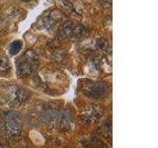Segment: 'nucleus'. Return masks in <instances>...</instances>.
I'll return each mask as SVG.
<instances>
[{
	"instance_id": "f257e3e1",
	"label": "nucleus",
	"mask_w": 158,
	"mask_h": 148,
	"mask_svg": "<svg viewBox=\"0 0 158 148\" xmlns=\"http://www.w3.org/2000/svg\"><path fill=\"white\" fill-rule=\"evenodd\" d=\"M39 58L36 52L28 49L17 61V73L21 77H28L37 70Z\"/></svg>"
},
{
	"instance_id": "f03ea898",
	"label": "nucleus",
	"mask_w": 158,
	"mask_h": 148,
	"mask_svg": "<svg viewBox=\"0 0 158 148\" xmlns=\"http://www.w3.org/2000/svg\"><path fill=\"white\" fill-rule=\"evenodd\" d=\"M6 98L15 106H21L30 98V93L18 86H9L6 89Z\"/></svg>"
},
{
	"instance_id": "7ed1b4c3",
	"label": "nucleus",
	"mask_w": 158,
	"mask_h": 148,
	"mask_svg": "<svg viewBox=\"0 0 158 148\" xmlns=\"http://www.w3.org/2000/svg\"><path fill=\"white\" fill-rule=\"evenodd\" d=\"M43 115V122H44L48 127L53 128L58 125L59 118H60V111L56 106L48 105L44 108Z\"/></svg>"
},
{
	"instance_id": "20e7f679",
	"label": "nucleus",
	"mask_w": 158,
	"mask_h": 148,
	"mask_svg": "<svg viewBox=\"0 0 158 148\" xmlns=\"http://www.w3.org/2000/svg\"><path fill=\"white\" fill-rule=\"evenodd\" d=\"M5 125L9 133L12 135H17L22 128L21 115L16 112H8L5 116Z\"/></svg>"
},
{
	"instance_id": "39448f33",
	"label": "nucleus",
	"mask_w": 158,
	"mask_h": 148,
	"mask_svg": "<svg viewBox=\"0 0 158 148\" xmlns=\"http://www.w3.org/2000/svg\"><path fill=\"white\" fill-rule=\"evenodd\" d=\"M109 90V86L104 82H97L93 83L92 85L89 87L88 95L92 98H102L107 94Z\"/></svg>"
},
{
	"instance_id": "423d86ee",
	"label": "nucleus",
	"mask_w": 158,
	"mask_h": 148,
	"mask_svg": "<svg viewBox=\"0 0 158 148\" xmlns=\"http://www.w3.org/2000/svg\"><path fill=\"white\" fill-rule=\"evenodd\" d=\"M72 113L69 109H65L63 111V113L60 115V118H59L58 126L61 130L67 131L69 130H71L72 127Z\"/></svg>"
},
{
	"instance_id": "0eeeda50",
	"label": "nucleus",
	"mask_w": 158,
	"mask_h": 148,
	"mask_svg": "<svg viewBox=\"0 0 158 148\" xmlns=\"http://www.w3.org/2000/svg\"><path fill=\"white\" fill-rule=\"evenodd\" d=\"M59 18H60V15L57 12H49L48 14V16L46 18H43L42 20V24L43 26H44V28L48 29V30H51L54 27V25H56Z\"/></svg>"
},
{
	"instance_id": "6e6552de",
	"label": "nucleus",
	"mask_w": 158,
	"mask_h": 148,
	"mask_svg": "<svg viewBox=\"0 0 158 148\" xmlns=\"http://www.w3.org/2000/svg\"><path fill=\"white\" fill-rule=\"evenodd\" d=\"M27 122L31 126H38L43 122V115L38 111H32L27 116Z\"/></svg>"
},
{
	"instance_id": "1a4fd4ad",
	"label": "nucleus",
	"mask_w": 158,
	"mask_h": 148,
	"mask_svg": "<svg viewBox=\"0 0 158 148\" xmlns=\"http://www.w3.org/2000/svg\"><path fill=\"white\" fill-rule=\"evenodd\" d=\"M75 26L76 25L72 22H65L61 26L60 30H59V36H60L61 38H71V37H73Z\"/></svg>"
},
{
	"instance_id": "9d476101",
	"label": "nucleus",
	"mask_w": 158,
	"mask_h": 148,
	"mask_svg": "<svg viewBox=\"0 0 158 148\" xmlns=\"http://www.w3.org/2000/svg\"><path fill=\"white\" fill-rule=\"evenodd\" d=\"M99 117H100V115H99V113L94 110V109H92V110L88 111V112H85L82 113V118L83 121H85L87 123H92V122H95L97 121V120L99 118Z\"/></svg>"
},
{
	"instance_id": "9b49d317",
	"label": "nucleus",
	"mask_w": 158,
	"mask_h": 148,
	"mask_svg": "<svg viewBox=\"0 0 158 148\" xmlns=\"http://www.w3.org/2000/svg\"><path fill=\"white\" fill-rule=\"evenodd\" d=\"M23 47V43L20 42V41H15L13 42L11 44H10V47H9V52L11 56H16L20 52V51L22 49Z\"/></svg>"
},
{
	"instance_id": "f8f14e48",
	"label": "nucleus",
	"mask_w": 158,
	"mask_h": 148,
	"mask_svg": "<svg viewBox=\"0 0 158 148\" xmlns=\"http://www.w3.org/2000/svg\"><path fill=\"white\" fill-rule=\"evenodd\" d=\"M7 65H9V62L7 63V61L5 60L2 56H0V70L4 69L5 67H7Z\"/></svg>"
},
{
	"instance_id": "ddd939ff",
	"label": "nucleus",
	"mask_w": 158,
	"mask_h": 148,
	"mask_svg": "<svg viewBox=\"0 0 158 148\" xmlns=\"http://www.w3.org/2000/svg\"><path fill=\"white\" fill-rule=\"evenodd\" d=\"M22 1H26L27 2V1H30V0H22Z\"/></svg>"
},
{
	"instance_id": "4468645a",
	"label": "nucleus",
	"mask_w": 158,
	"mask_h": 148,
	"mask_svg": "<svg viewBox=\"0 0 158 148\" xmlns=\"http://www.w3.org/2000/svg\"><path fill=\"white\" fill-rule=\"evenodd\" d=\"M0 147H3V145H1V143H0Z\"/></svg>"
},
{
	"instance_id": "2eb2a0df",
	"label": "nucleus",
	"mask_w": 158,
	"mask_h": 148,
	"mask_svg": "<svg viewBox=\"0 0 158 148\" xmlns=\"http://www.w3.org/2000/svg\"><path fill=\"white\" fill-rule=\"evenodd\" d=\"M0 126H1V121H0Z\"/></svg>"
}]
</instances>
